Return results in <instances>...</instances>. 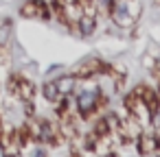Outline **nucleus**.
Masks as SVG:
<instances>
[{"instance_id": "f257e3e1", "label": "nucleus", "mask_w": 160, "mask_h": 157, "mask_svg": "<svg viewBox=\"0 0 160 157\" xmlns=\"http://www.w3.org/2000/svg\"><path fill=\"white\" fill-rule=\"evenodd\" d=\"M18 13L24 20H42V22L53 20V11L48 7V0H24L18 9Z\"/></svg>"}, {"instance_id": "f03ea898", "label": "nucleus", "mask_w": 160, "mask_h": 157, "mask_svg": "<svg viewBox=\"0 0 160 157\" xmlns=\"http://www.w3.org/2000/svg\"><path fill=\"white\" fill-rule=\"evenodd\" d=\"M134 144H136V150H138V155L140 157H153L156 155V148H158V144H160V137L156 135V133H140L136 140H134Z\"/></svg>"}, {"instance_id": "7ed1b4c3", "label": "nucleus", "mask_w": 160, "mask_h": 157, "mask_svg": "<svg viewBox=\"0 0 160 157\" xmlns=\"http://www.w3.org/2000/svg\"><path fill=\"white\" fill-rule=\"evenodd\" d=\"M110 22L116 26V29H121V31H132L138 22L127 13V9L123 7V2H121V0H118V5L114 7V11L110 13Z\"/></svg>"}, {"instance_id": "20e7f679", "label": "nucleus", "mask_w": 160, "mask_h": 157, "mask_svg": "<svg viewBox=\"0 0 160 157\" xmlns=\"http://www.w3.org/2000/svg\"><path fill=\"white\" fill-rule=\"evenodd\" d=\"M97 16H92V13H83L79 20H77V33L81 35V37H92L94 33H97Z\"/></svg>"}, {"instance_id": "39448f33", "label": "nucleus", "mask_w": 160, "mask_h": 157, "mask_svg": "<svg viewBox=\"0 0 160 157\" xmlns=\"http://www.w3.org/2000/svg\"><path fill=\"white\" fill-rule=\"evenodd\" d=\"M55 81V85H57V90H59V94L62 96H68V94H72L75 92V87H77V79H75V74L72 72H64V74H57V79H53Z\"/></svg>"}, {"instance_id": "423d86ee", "label": "nucleus", "mask_w": 160, "mask_h": 157, "mask_svg": "<svg viewBox=\"0 0 160 157\" xmlns=\"http://www.w3.org/2000/svg\"><path fill=\"white\" fill-rule=\"evenodd\" d=\"M35 96H38L35 83H33L31 79L22 76V79H20V85H18V92H16V98L22 103V100H35Z\"/></svg>"}, {"instance_id": "0eeeda50", "label": "nucleus", "mask_w": 160, "mask_h": 157, "mask_svg": "<svg viewBox=\"0 0 160 157\" xmlns=\"http://www.w3.org/2000/svg\"><path fill=\"white\" fill-rule=\"evenodd\" d=\"M42 96H44L48 103H53V105L62 98V94H59V90H57V85H55L53 79H48V81L42 83Z\"/></svg>"}, {"instance_id": "6e6552de", "label": "nucleus", "mask_w": 160, "mask_h": 157, "mask_svg": "<svg viewBox=\"0 0 160 157\" xmlns=\"http://www.w3.org/2000/svg\"><path fill=\"white\" fill-rule=\"evenodd\" d=\"M90 122H92V129H90V131H92L97 137H105V135H110V133H112V131H110V127H108V120L103 118V113H101V116H97V118H92Z\"/></svg>"}, {"instance_id": "1a4fd4ad", "label": "nucleus", "mask_w": 160, "mask_h": 157, "mask_svg": "<svg viewBox=\"0 0 160 157\" xmlns=\"http://www.w3.org/2000/svg\"><path fill=\"white\" fill-rule=\"evenodd\" d=\"M121 2H123V7L127 9V13L138 22L140 16H142V0H121Z\"/></svg>"}, {"instance_id": "9d476101", "label": "nucleus", "mask_w": 160, "mask_h": 157, "mask_svg": "<svg viewBox=\"0 0 160 157\" xmlns=\"http://www.w3.org/2000/svg\"><path fill=\"white\" fill-rule=\"evenodd\" d=\"M140 63L145 66V70H151V68H156V66H158V61H156L149 53H145V55L140 57Z\"/></svg>"}, {"instance_id": "9b49d317", "label": "nucleus", "mask_w": 160, "mask_h": 157, "mask_svg": "<svg viewBox=\"0 0 160 157\" xmlns=\"http://www.w3.org/2000/svg\"><path fill=\"white\" fill-rule=\"evenodd\" d=\"M149 124H151L153 129H158V131H160V109L151 113V122H149Z\"/></svg>"}, {"instance_id": "f8f14e48", "label": "nucleus", "mask_w": 160, "mask_h": 157, "mask_svg": "<svg viewBox=\"0 0 160 157\" xmlns=\"http://www.w3.org/2000/svg\"><path fill=\"white\" fill-rule=\"evenodd\" d=\"M33 157H48V153H46L44 148H35V150H33Z\"/></svg>"}, {"instance_id": "ddd939ff", "label": "nucleus", "mask_w": 160, "mask_h": 157, "mask_svg": "<svg viewBox=\"0 0 160 157\" xmlns=\"http://www.w3.org/2000/svg\"><path fill=\"white\" fill-rule=\"evenodd\" d=\"M66 157H83V153H81V150H75V148H70V153H68Z\"/></svg>"}, {"instance_id": "4468645a", "label": "nucleus", "mask_w": 160, "mask_h": 157, "mask_svg": "<svg viewBox=\"0 0 160 157\" xmlns=\"http://www.w3.org/2000/svg\"><path fill=\"white\" fill-rule=\"evenodd\" d=\"M151 5L153 7H160V0H151Z\"/></svg>"}, {"instance_id": "2eb2a0df", "label": "nucleus", "mask_w": 160, "mask_h": 157, "mask_svg": "<svg viewBox=\"0 0 160 157\" xmlns=\"http://www.w3.org/2000/svg\"><path fill=\"white\" fill-rule=\"evenodd\" d=\"M153 157H160V144H158V148H156V155Z\"/></svg>"}, {"instance_id": "dca6fc26", "label": "nucleus", "mask_w": 160, "mask_h": 157, "mask_svg": "<svg viewBox=\"0 0 160 157\" xmlns=\"http://www.w3.org/2000/svg\"><path fill=\"white\" fill-rule=\"evenodd\" d=\"M5 157H20V155H11V153H7V155H5Z\"/></svg>"}, {"instance_id": "f3484780", "label": "nucleus", "mask_w": 160, "mask_h": 157, "mask_svg": "<svg viewBox=\"0 0 160 157\" xmlns=\"http://www.w3.org/2000/svg\"><path fill=\"white\" fill-rule=\"evenodd\" d=\"M0 94H2V87H0Z\"/></svg>"}]
</instances>
